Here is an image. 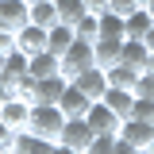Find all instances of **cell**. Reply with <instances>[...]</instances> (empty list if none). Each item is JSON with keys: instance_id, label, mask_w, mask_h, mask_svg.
Segmentation results:
<instances>
[{"instance_id": "obj_1", "label": "cell", "mask_w": 154, "mask_h": 154, "mask_svg": "<svg viewBox=\"0 0 154 154\" xmlns=\"http://www.w3.org/2000/svg\"><path fill=\"white\" fill-rule=\"evenodd\" d=\"M119 150L116 154H146L154 143V123H146V119H135V116H127L123 123H119Z\"/></svg>"}, {"instance_id": "obj_2", "label": "cell", "mask_w": 154, "mask_h": 154, "mask_svg": "<svg viewBox=\"0 0 154 154\" xmlns=\"http://www.w3.org/2000/svg\"><path fill=\"white\" fill-rule=\"evenodd\" d=\"M93 146V127L85 116H66L62 123V135H58V150H69V154H89Z\"/></svg>"}, {"instance_id": "obj_3", "label": "cell", "mask_w": 154, "mask_h": 154, "mask_svg": "<svg viewBox=\"0 0 154 154\" xmlns=\"http://www.w3.org/2000/svg\"><path fill=\"white\" fill-rule=\"evenodd\" d=\"M62 123H66V112L58 108V104H31V131L42 135V139H50L58 146V135H62Z\"/></svg>"}, {"instance_id": "obj_4", "label": "cell", "mask_w": 154, "mask_h": 154, "mask_svg": "<svg viewBox=\"0 0 154 154\" xmlns=\"http://www.w3.org/2000/svg\"><path fill=\"white\" fill-rule=\"evenodd\" d=\"M0 119H4V127L23 131V127L31 123V100H27V96H19V93L4 96V100H0Z\"/></svg>"}, {"instance_id": "obj_5", "label": "cell", "mask_w": 154, "mask_h": 154, "mask_svg": "<svg viewBox=\"0 0 154 154\" xmlns=\"http://www.w3.org/2000/svg\"><path fill=\"white\" fill-rule=\"evenodd\" d=\"M85 66H93V42H89V38H73V42L62 50V73L73 77V73H81Z\"/></svg>"}, {"instance_id": "obj_6", "label": "cell", "mask_w": 154, "mask_h": 154, "mask_svg": "<svg viewBox=\"0 0 154 154\" xmlns=\"http://www.w3.org/2000/svg\"><path fill=\"white\" fill-rule=\"evenodd\" d=\"M12 46H16L19 54H27V58L38 54V50H46V27H38V23H31V19H27L16 35H12Z\"/></svg>"}, {"instance_id": "obj_7", "label": "cell", "mask_w": 154, "mask_h": 154, "mask_svg": "<svg viewBox=\"0 0 154 154\" xmlns=\"http://www.w3.org/2000/svg\"><path fill=\"white\" fill-rule=\"evenodd\" d=\"M69 81H73V85L89 96V100H100V96H104V89H108V73H104L96 62H93V66H85L81 73H73Z\"/></svg>"}, {"instance_id": "obj_8", "label": "cell", "mask_w": 154, "mask_h": 154, "mask_svg": "<svg viewBox=\"0 0 154 154\" xmlns=\"http://www.w3.org/2000/svg\"><path fill=\"white\" fill-rule=\"evenodd\" d=\"M66 85H69V77H66V73L35 77V93H31V100H35V104H58L62 93H66Z\"/></svg>"}, {"instance_id": "obj_9", "label": "cell", "mask_w": 154, "mask_h": 154, "mask_svg": "<svg viewBox=\"0 0 154 154\" xmlns=\"http://www.w3.org/2000/svg\"><path fill=\"white\" fill-rule=\"evenodd\" d=\"M27 19H31V12H27V0H0V31L16 35Z\"/></svg>"}, {"instance_id": "obj_10", "label": "cell", "mask_w": 154, "mask_h": 154, "mask_svg": "<svg viewBox=\"0 0 154 154\" xmlns=\"http://www.w3.org/2000/svg\"><path fill=\"white\" fill-rule=\"evenodd\" d=\"M85 119H89V127H93V135H100V131H119V116L104 104V100H93L89 104V112H85Z\"/></svg>"}, {"instance_id": "obj_11", "label": "cell", "mask_w": 154, "mask_h": 154, "mask_svg": "<svg viewBox=\"0 0 154 154\" xmlns=\"http://www.w3.org/2000/svg\"><path fill=\"white\" fill-rule=\"evenodd\" d=\"M100 100H104L119 119H127V116H131V104H135V93H131V89H119V85H108Z\"/></svg>"}, {"instance_id": "obj_12", "label": "cell", "mask_w": 154, "mask_h": 154, "mask_svg": "<svg viewBox=\"0 0 154 154\" xmlns=\"http://www.w3.org/2000/svg\"><path fill=\"white\" fill-rule=\"evenodd\" d=\"M27 69H31V77H54V73H62V58L54 50H38V54L27 58Z\"/></svg>"}, {"instance_id": "obj_13", "label": "cell", "mask_w": 154, "mask_h": 154, "mask_svg": "<svg viewBox=\"0 0 154 154\" xmlns=\"http://www.w3.org/2000/svg\"><path fill=\"white\" fill-rule=\"evenodd\" d=\"M119 50H123V38H96L93 42V62L100 69H108L119 62Z\"/></svg>"}, {"instance_id": "obj_14", "label": "cell", "mask_w": 154, "mask_h": 154, "mask_svg": "<svg viewBox=\"0 0 154 154\" xmlns=\"http://www.w3.org/2000/svg\"><path fill=\"white\" fill-rule=\"evenodd\" d=\"M150 23H154V16L139 4L135 12H127V16H123V38H143L146 31H150Z\"/></svg>"}, {"instance_id": "obj_15", "label": "cell", "mask_w": 154, "mask_h": 154, "mask_svg": "<svg viewBox=\"0 0 154 154\" xmlns=\"http://www.w3.org/2000/svg\"><path fill=\"white\" fill-rule=\"evenodd\" d=\"M89 104H93V100H89V96L81 93V89L73 85V81L66 85V93H62V100H58V108H62L66 116H85V112H89Z\"/></svg>"}, {"instance_id": "obj_16", "label": "cell", "mask_w": 154, "mask_h": 154, "mask_svg": "<svg viewBox=\"0 0 154 154\" xmlns=\"http://www.w3.org/2000/svg\"><path fill=\"white\" fill-rule=\"evenodd\" d=\"M146 58H150V46L143 38H123V50H119V62H127L135 69H146Z\"/></svg>"}, {"instance_id": "obj_17", "label": "cell", "mask_w": 154, "mask_h": 154, "mask_svg": "<svg viewBox=\"0 0 154 154\" xmlns=\"http://www.w3.org/2000/svg\"><path fill=\"white\" fill-rule=\"evenodd\" d=\"M73 38H77L73 23H54V27H46V50H54V54L62 58V50H66Z\"/></svg>"}, {"instance_id": "obj_18", "label": "cell", "mask_w": 154, "mask_h": 154, "mask_svg": "<svg viewBox=\"0 0 154 154\" xmlns=\"http://www.w3.org/2000/svg\"><path fill=\"white\" fill-rule=\"evenodd\" d=\"M104 73H108V85H119V89H131L135 93V81H139L143 69H135V66H127V62H116V66H108Z\"/></svg>"}, {"instance_id": "obj_19", "label": "cell", "mask_w": 154, "mask_h": 154, "mask_svg": "<svg viewBox=\"0 0 154 154\" xmlns=\"http://www.w3.org/2000/svg\"><path fill=\"white\" fill-rule=\"evenodd\" d=\"M27 12H31V23H38V27H54L58 23L54 0H35V4H27Z\"/></svg>"}, {"instance_id": "obj_20", "label": "cell", "mask_w": 154, "mask_h": 154, "mask_svg": "<svg viewBox=\"0 0 154 154\" xmlns=\"http://www.w3.org/2000/svg\"><path fill=\"white\" fill-rule=\"evenodd\" d=\"M96 23H100V38H123V16H116L112 8L96 12Z\"/></svg>"}, {"instance_id": "obj_21", "label": "cell", "mask_w": 154, "mask_h": 154, "mask_svg": "<svg viewBox=\"0 0 154 154\" xmlns=\"http://www.w3.org/2000/svg\"><path fill=\"white\" fill-rule=\"evenodd\" d=\"M54 8H58V23H77V19L89 12L85 0H54Z\"/></svg>"}, {"instance_id": "obj_22", "label": "cell", "mask_w": 154, "mask_h": 154, "mask_svg": "<svg viewBox=\"0 0 154 154\" xmlns=\"http://www.w3.org/2000/svg\"><path fill=\"white\" fill-rule=\"evenodd\" d=\"M73 31H77V38H89V42H96V38H100V23H96V12H85V16L73 23Z\"/></svg>"}, {"instance_id": "obj_23", "label": "cell", "mask_w": 154, "mask_h": 154, "mask_svg": "<svg viewBox=\"0 0 154 154\" xmlns=\"http://www.w3.org/2000/svg\"><path fill=\"white\" fill-rule=\"evenodd\" d=\"M131 116H135V119H146V123H154V100H146V96H135Z\"/></svg>"}, {"instance_id": "obj_24", "label": "cell", "mask_w": 154, "mask_h": 154, "mask_svg": "<svg viewBox=\"0 0 154 154\" xmlns=\"http://www.w3.org/2000/svg\"><path fill=\"white\" fill-rule=\"evenodd\" d=\"M135 96L154 100V73H150V69H143V73H139V81H135Z\"/></svg>"}, {"instance_id": "obj_25", "label": "cell", "mask_w": 154, "mask_h": 154, "mask_svg": "<svg viewBox=\"0 0 154 154\" xmlns=\"http://www.w3.org/2000/svg\"><path fill=\"white\" fill-rule=\"evenodd\" d=\"M108 8H112L116 16H127V12H135V8H139V0H108Z\"/></svg>"}, {"instance_id": "obj_26", "label": "cell", "mask_w": 154, "mask_h": 154, "mask_svg": "<svg viewBox=\"0 0 154 154\" xmlns=\"http://www.w3.org/2000/svg\"><path fill=\"white\" fill-rule=\"evenodd\" d=\"M12 127H4V119H0V154H12Z\"/></svg>"}, {"instance_id": "obj_27", "label": "cell", "mask_w": 154, "mask_h": 154, "mask_svg": "<svg viewBox=\"0 0 154 154\" xmlns=\"http://www.w3.org/2000/svg\"><path fill=\"white\" fill-rule=\"evenodd\" d=\"M85 8H89V12H104V8H108V0H85Z\"/></svg>"}, {"instance_id": "obj_28", "label": "cell", "mask_w": 154, "mask_h": 154, "mask_svg": "<svg viewBox=\"0 0 154 154\" xmlns=\"http://www.w3.org/2000/svg\"><path fill=\"white\" fill-rule=\"evenodd\" d=\"M143 42H146V46H150V50H154V23H150V31L143 35Z\"/></svg>"}, {"instance_id": "obj_29", "label": "cell", "mask_w": 154, "mask_h": 154, "mask_svg": "<svg viewBox=\"0 0 154 154\" xmlns=\"http://www.w3.org/2000/svg\"><path fill=\"white\" fill-rule=\"evenodd\" d=\"M143 8H146V12H150V16H154V0H143Z\"/></svg>"}, {"instance_id": "obj_30", "label": "cell", "mask_w": 154, "mask_h": 154, "mask_svg": "<svg viewBox=\"0 0 154 154\" xmlns=\"http://www.w3.org/2000/svg\"><path fill=\"white\" fill-rule=\"evenodd\" d=\"M146 154H154V143H150V150H146Z\"/></svg>"}, {"instance_id": "obj_31", "label": "cell", "mask_w": 154, "mask_h": 154, "mask_svg": "<svg viewBox=\"0 0 154 154\" xmlns=\"http://www.w3.org/2000/svg\"><path fill=\"white\" fill-rule=\"evenodd\" d=\"M27 4H35V0H27Z\"/></svg>"}]
</instances>
